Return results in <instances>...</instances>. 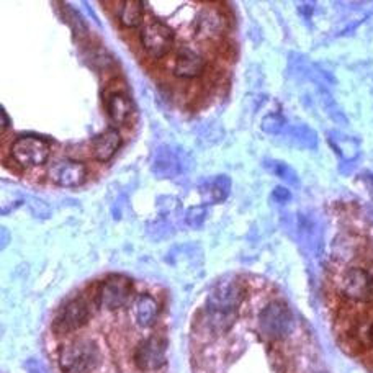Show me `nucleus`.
<instances>
[{"mask_svg": "<svg viewBox=\"0 0 373 373\" xmlns=\"http://www.w3.org/2000/svg\"><path fill=\"white\" fill-rule=\"evenodd\" d=\"M244 298V287L236 279H223L213 285L206 298L205 321L215 334H224L233 328Z\"/></svg>", "mask_w": 373, "mask_h": 373, "instance_id": "1", "label": "nucleus"}, {"mask_svg": "<svg viewBox=\"0 0 373 373\" xmlns=\"http://www.w3.org/2000/svg\"><path fill=\"white\" fill-rule=\"evenodd\" d=\"M257 331L270 342L287 339L295 331V316L288 305L280 300L267 303L257 315Z\"/></svg>", "mask_w": 373, "mask_h": 373, "instance_id": "2", "label": "nucleus"}, {"mask_svg": "<svg viewBox=\"0 0 373 373\" xmlns=\"http://www.w3.org/2000/svg\"><path fill=\"white\" fill-rule=\"evenodd\" d=\"M98 347L90 339H77L63 347L59 363L66 373H89L98 365Z\"/></svg>", "mask_w": 373, "mask_h": 373, "instance_id": "3", "label": "nucleus"}, {"mask_svg": "<svg viewBox=\"0 0 373 373\" xmlns=\"http://www.w3.org/2000/svg\"><path fill=\"white\" fill-rule=\"evenodd\" d=\"M339 293L354 303L373 301V273L359 266L349 267L339 280Z\"/></svg>", "mask_w": 373, "mask_h": 373, "instance_id": "4", "label": "nucleus"}, {"mask_svg": "<svg viewBox=\"0 0 373 373\" xmlns=\"http://www.w3.org/2000/svg\"><path fill=\"white\" fill-rule=\"evenodd\" d=\"M90 318V305L87 297H77L61 306L53 321V331L56 334H69L85 326Z\"/></svg>", "mask_w": 373, "mask_h": 373, "instance_id": "5", "label": "nucleus"}, {"mask_svg": "<svg viewBox=\"0 0 373 373\" xmlns=\"http://www.w3.org/2000/svg\"><path fill=\"white\" fill-rule=\"evenodd\" d=\"M140 40L142 50L146 51L149 58L160 59L172 50L175 34H173L172 28H169L162 21H153L142 28Z\"/></svg>", "mask_w": 373, "mask_h": 373, "instance_id": "6", "label": "nucleus"}, {"mask_svg": "<svg viewBox=\"0 0 373 373\" xmlns=\"http://www.w3.org/2000/svg\"><path fill=\"white\" fill-rule=\"evenodd\" d=\"M133 293L131 281L121 275H111L97 288V303L108 311H116L127 306Z\"/></svg>", "mask_w": 373, "mask_h": 373, "instance_id": "7", "label": "nucleus"}, {"mask_svg": "<svg viewBox=\"0 0 373 373\" xmlns=\"http://www.w3.org/2000/svg\"><path fill=\"white\" fill-rule=\"evenodd\" d=\"M10 156L21 167H40L50 159V146L40 138H19L12 145Z\"/></svg>", "mask_w": 373, "mask_h": 373, "instance_id": "8", "label": "nucleus"}, {"mask_svg": "<svg viewBox=\"0 0 373 373\" xmlns=\"http://www.w3.org/2000/svg\"><path fill=\"white\" fill-rule=\"evenodd\" d=\"M134 363L142 372L159 370L166 363V341L159 336L141 341L134 350Z\"/></svg>", "mask_w": 373, "mask_h": 373, "instance_id": "9", "label": "nucleus"}, {"mask_svg": "<svg viewBox=\"0 0 373 373\" xmlns=\"http://www.w3.org/2000/svg\"><path fill=\"white\" fill-rule=\"evenodd\" d=\"M87 169L79 160H56L47 169V179L59 186H79L84 184Z\"/></svg>", "mask_w": 373, "mask_h": 373, "instance_id": "10", "label": "nucleus"}, {"mask_svg": "<svg viewBox=\"0 0 373 373\" xmlns=\"http://www.w3.org/2000/svg\"><path fill=\"white\" fill-rule=\"evenodd\" d=\"M228 19L218 7H205L195 17V33L205 40H213L226 32Z\"/></svg>", "mask_w": 373, "mask_h": 373, "instance_id": "11", "label": "nucleus"}, {"mask_svg": "<svg viewBox=\"0 0 373 373\" xmlns=\"http://www.w3.org/2000/svg\"><path fill=\"white\" fill-rule=\"evenodd\" d=\"M206 69V59L192 47L182 46L173 61V74L180 79H195L200 77Z\"/></svg>", "mask_w": 373, "mask_h": 373, "instance_id": "12", "label": "nucleus"}, {"mask_svg": "<svg viewBox=\"0 0 373 373\" xmlns=\"http://www.w3.org/2000/svg\"><path fill=\"white\" fill-rule=\"evenodd\" d=\"M103 102H105L108 116L116 125H125L133 115V102L123 90L110 89L103 95Z\"/></svg>", "mask_w": 373, "mask_h": 373, "instance_id": "13", "label": "nucleus"}, {"mask_svg": "<svg viewBox=\"0 0 373 373\" xmlns=\"http://www.w3.org/2000/svg\"><path fill=\"white\" fill-rule=\"evenodd\" d=\"M121 146V134L116 131V129H107L103 131L97 140L94 141L92 146V156L95 160L98 162H107L114 158L116 151L120 149Z\"/></svg>", "mask_w": 373, "mask_h": 373, "instance_id": "14", "label": "nucleus"}, {"mask_svg": "<svg viewBox=\"0 0 373 373\" xmlns=\"http://www.w3.org/2000/svg\"><path fill=\"white\" fill-rule=\"evenodd\" d=\"M159 318V305L154 297L142 293L134 301V319L141 328L154 326Z\"/></svg>", "mask_w": 373, "mask_h": 373, "instance_id": "15", "label": "nucleus"}, {"mask_svg": "<svg viewBox=\"0 0 373 373\" xmlns=\"http://www.w3.org/2000/svg\"><path fill=\"white\" fill-rule=\"evenodd\" d=\"M328 141L334 151H336L337 156L341 159H344L349 162V160H354L359 156V142L354 140V138L344 136V134L339 131H331L328 133Z\"/></svg>", "mask_w": 373, "mask_h": 373, "instance_id": "16", "label": "nucleus"}, {"mask_svg": "<svg viewBox=\"0 0 373 373\" xmlns=\"http://www.w3.org/2000/svg\"><path fill=\"white\" fill-rule=\"evenodd\" d=\"M145 3L141 0H127L121 3L118 19L125 28L140 27L142 17H145Z\"/></svg>", "mask_w": 373, "mask_h": 373, "instance_id": "17", "label": "nucleus"}, {"mask_svg": "<svg viewBox=\"0 0 373 373\" xmlns=\"http://www.w3.org/2000/svg\"><path fill=\"white\" fill-rule=\"evenodd\" d=\"M153 171L159 179H171L175 173H179L180 160L171 151H160L154 160Z\"/></svg>", "mask_w": 373, "mask_h": 373, "instance_id": "18", "label": "nucleus"}, {"mask_svg": "<svg viewBox=\"0 0 373 373\" xmlns=\"http://www.w3.org/2000/svg\"><path fill=\"white\" fill-rule=\"evenodd\" d=\"M287 138L293 146L300 147V149H315L318 146V134L313 128L305 127V125L290 128Z\"/></svg>", "mask_w": 373, "mask_h": 373, "instance_id": "19", "label": "nucleus"}, {"mask_svg": "<svg viewBox=\"0 0 373 373\" xmlns=\"http://www.w3.org/2000/svg\"><path fill=\"white\" fill-rule=\"evenodd\" d=\"M266 167L270 169V171L275 173L277 177H280L281 180L288 182L292 185H298L300 184V179H298V173L293 171L292 167L288 166L287 162L284 160H267Z\"/></svg>", "mask_w": 373, "mask_h": 373, "instance_id": "20", "label": "nucleus"}, {"mask_svg": "<svg viewBox=\"0 0 373 373\" xmlns=\"http://www.w3.org/2000/svg\"><path fill=\"white\" fill-rule=\"evenodd\" d=\"M260 128L267 134H280L287 128V120H285V116L281 114H268L262 118Z\"/></svg>", "mask_w": 373, "mask_h": 373, "instance_id": "21", "label": "nucleus"}, {"mask_svg": "<svg viewBox=\"0 0 373 373\" xmlns=\"http://www.w3.org/2000/svg\"><path fill=\"white\" fill-rule=\"evenodd\" d=\"M229 190H231V179L228 175H218L210 186L211 200L224 202L228 198Z\"/></svg>", "mask_w": 373, "mask_h": 373, "instance_id": "22", "label": "nucleus"}, {"mask_svg": "<svg viewBox=\"0 0 373 373\" xmlns=\"http://www.w3.org/2000/svg\"><path fill=\"white\" fill-rule=\"evenodd\" d=\"M206 220V208L203 205L192 206L185 215V223L189 224L190 228L200 229Z\"/></svg>", "mask_w": 373, "mask_h": 373, "instance_id": "23", "label": "nucleus"}, {"mask_svg": "<svg viewBox=\"0 0 373 373\" xmlns=\"http://www.w3.org/2000/svg\"><path fill=\"white\" fill-rule=\"evenodd\" d=\"M272 197L279 203H285L292 198V193H290V190L285 189V186H275L272 192Z\"/></svg>", "mask_w": 373, "mask_h": 373, "instance_id": "24", "label": "nucleus"}, {"mask_svg": "<svg viewBox=\"0 0 373 373\" xmlns=\"http://www.w3.org/2000/svg\"><path fill=\"white\" fill-rule=\"evenodd\" d=\"M363 182H365V185H367L368 192H370V195H372V198H373V173H370V172H367V173H365V175H363Z\"/></svg>", "mask_w": 373, "mask_h": 373, "instance_id": "25", "label": "nucleus"}, {"mask_svg": "<svg viewBox=\"0 0 373 373\" xmlns=\"http://www.w3.org/2000/svg\"><path fill=\"white\" fill-rule=\"evenodd\" d=\"M0 111H2V114H0V116H2V131H6V129L8 128V118H7V114L3 108Z\"/></svg>", "mask_w": 373, "mask_h": 373, "instance_id": "26", "label": "nucleus"}, {"mask_svg": "<svg viewBox=\"0 0 373 373\" xmlns=\"http://www.w3.org/2000/svg\"><path fill=\"white\" fill-rule=\"evenodd\" d=\"M368 339H370L372 345H373V324L370 326V329H368Z\"/></svg>", "mask_w": 373, "mask_h": 373, "instance_id": "27", "label": "nucleus"}]
</instances>
